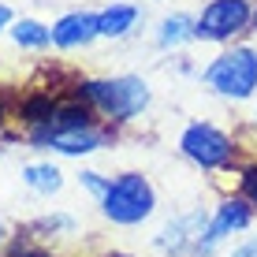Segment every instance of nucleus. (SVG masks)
<instances>
[{
	"mask_svg": "<svg viewBox=\"0 0 257 257\" xmlns=\"http://www.w3.org/2000/svg\"><path fill=\"white\" fill-rule=\"evenodd\" d=\"M78 97L104 112L108 119H135L149 104V86L142 78H93V82L78 86Z\"/></svg>",
	"mask_w": 257,
	"mask_h": 257,
	"instance_id": "1",
	"label": "nucleus"
},
{
	"mask_svg": "<svg viewBox=\"0 0 257 257\" xmlns=\"http://www.w3.org/2000/svg\"><path fill=\"white\" fill-rule=\"evenodd\" d=\"M153 205H157V194L146 183V175H138V172H127L119 179H112L108 190L101 194L104 216L116 220V224H138V220H146L153 212Z\"/></svg>",
	"mask_w": 257,
	"mask_h": 257,
	"instance_id": "2",
	"label": "nucleus"
},
{
	"mask_svg": "<svg viewBox=\"0 0 257 257\" xmlns=\"http://www.w3.org/2000/svg\"><path fill=\"white\" fill-rule=\"evenodd\" d=\"M205 82L216 93L235 97V101L250 97L253 86H257V52L253 49H231L224 56H216L205 71Z\"/></svg>",
	"mask_w": 257,
	"mask_h": 257,
	"instance_id": "3",
	"label": "nucleus"
},
{
	"mask_svg": "<svg viewBox=\"0 0 257 257\" xmlns=\"http://www.w3.org/2000/svg\"><path fill=\"white\" fill-rule=\"evenodd\" d=\"M253 19L250 4L246 0H212V4L201 12V19L194 23V38L201 41H227L231 34L246 30Z\"/></svg>",
	"mask_w": 257,
	"mask_h": 257,
	"instance_id": "4",
	"label": "nucleus"
},
{
	"mask_svg": "<svg viewBox=\"0 0 257 257\" xmlns=\"http://www.w3.org/2000/svg\"><path fill=\"white\" fill-rule=\"evenodd\" d=\"M179 146H183V153H187L190 161H198L201 168H224L235 153L231 138H227L224 131L209 127V123H190V127L183 131Z\"/></svg>",
	"mask_w": 257,
	"mask_h": 257,
	"instance_id": "5",
	"label": "nucleus"
},
{
	"mask_svg": "<svg viewBox=\"0 0 257 257\" xmlns=\"http://www.w3.org/2000/svg\"><path fill=\"white\" fill-rule=\"evenodd\" d=\"M30 138H34L38 149H56V153H67V157H82V153H93V149L104 146V135L93 131L90 123H75V127H34Z\"/></svg>",
	"mask_w": 257,
	"mask_h": 257,
	"instance_id": "6",
	"label": "nucleus"
},
{
	"mask_svg": "<svg viewBox=\"0 0 257 257\" xmlns=\"http://www.w3.org/2000/svg\"><path fill=\"white\" fill-rule=\"evenodd\" d=\"M201 227H205V216L201 212H190V216H183V220H175V224H168L161 238H157V250H164V253H187V250H198L201 246Z\"/></svg>",
	"mask_w": 257,
	"mask_h": 257,
	"instance_id": "7",
	"label": "nucleus"
},
{
	"mask_svg": "<svg viewBox=\"0 0 257 257\" xmlns=\"http://www.w3.org/2000/svg\"><path fill=\"white\" fill-rule=\"evenodd\" d=\"M246 224H250V205H246L242 198H235V201H224V205L216 209V216H212V224L205 227V238H201L198 253L212 250V246H216L220 238H227L231 231H238V227H246Z\"/></svg>",
	"mask_w": 257,
	"mask_h": 257,
	"instance_id": "8",
	"label": "nucleus"
},
{
	"mask_svg": "<svg viewBox=\"0 0 257 257\" xmlns=\"http://www.w3.org/2000/svg\"><path fill=\"white\" fill-rule=\"evenodd\" d=\"M93 38H101V30H97V15H90V12H71L52 26V41H56L60 49L90 45Z\"/></svg>",
	"mask_w": 257,
	"mask_h": 257,
	"instance_id": "9",
	"label": "nucleus"
},
{
	"mask_svg": "<svg viewBox=\"0 0 257 257\" xmlns=\"http://www.w3.org/2000/svg\"><path fill=\"white\" fill-rule=\"evenodd\" d=\"M135 19H138V12L131 4H116V8L97 15V30H101V38H123L135 26Z\"/></svg>",
	"mask_w": 257,
	"mask_h": 257,
	"instance_id": "10",
	"label": "nucleus"
},
{
	"mask_svg": "<svg viewBox=\"0 0 257 257\" xmlns=\"http://www.w3.org/2000/svg\"><path fill=\"white\" fill-rule=\"evenodd\" d=\"M12 38H15V45H23V49H45L52 41V30L41 26V23H34V19H23V23L12 26Z\"/></svg>",
	"mask_w": 257,
	"mask_h": 257,
	"instance_id": "11",
	"label": "nucleus"
},
{
	"mask_svg": "<svg viewBox=\"0 0 257 257\" xmlns=\"http://www.w3.org/2000/svg\"><path fill=\"white\" fill-rule=\"evenodd\" d=\"M23 179L30 183L34 190H41V194H52V190H60V168H52V164H30L23 172Z\"/></svg>",
	"mask_w": 257,
	"mask_h": 257,
	"instance_id": "12",
	"label": "nucleus"
},
{
	"mask_svg": "<svg viewBox=\"0 0 257 257\" xmlns=\"http://www.w3.org/2000/svg\"><path fill=\"white\" fill-rule=\"evenodd\" d=\"M187 38H194V23L187 15H172V19L161 23V45H179Z\"/></svg>",
	"mask_w": 257,
	"mask_h": 257,
	"instance_id": "13",
	"label": "nucleus"
},
{
	"mask_svg": "<svg viewBox=\"0 0 257 257\" xmlns=\"http://www.w3.org/2000/svg\"><path fill=\"white\" fill-rule=\"evenodd\" d=\"M38 231H56V227H75V220L71 216H52V220H38Z\"/></svg>",
	"mask_w": 257,
	"mask_h": 257,
	"instance_id": "14",
	"label": "nucleus"
},
{
	"mask_svg": "<svg viewBox=\"0 0 257 257\" xmlns=\"http://www.w3.org/2000/svg\"><path fill=\"white\" fill-rule=\"evenodd\" d=\"M242 190H246V198L257 201V168H246L242 172Z\"/></svg>",
	"mask_w": 257,
	"mask_h": 257,
	"instance_id": "15",
	"label": "nucleus"
},
{
	"mask_svg": "<svg viewBox=\"0 0 257 257\" xmlns=\"http://www.w3.org/2000/svg\"><path fill=\"white\" fill-rule=\"evenodd\" d=\"M82 183H86L90 190H97V194H104V190H108V183H101V179H97L93 172H82Z\"/></svg>",
	"mask_w": 257,
	"mask_h": 257,
	"instance_id": "16",
	"label": "nucleus"
},
{
	"mask_svg": "<svg viewBox=\"0 0 257 257\" xmlns=\"http://www.w3.org/2000/svg\"><path fill=\"white\" fill-rule=\"evenodd\" d=\"M12 257H49V253L34 250V246H12Z\"/></svg>",
	"mask_w": 257,
	"mask_h": 257,
	"instance_id": "17",
	"label": "nucleus"
},
{
	"mask_svg": "<svg viewBox=\"0 0 257 257\" xmlns=\"http://www.w3.org/2000/svg\"><path fill=\"white\" fill-rule=\"evenodd\" d=\"M231 257H257V238H250V242H242Z\"/></svg>",
	"mask_w": 257,
	"mask_h": 257,
	"instance_id": "18",
	"label": "nucleus"
},
{
	"mask_svg": "<svg viewBox=\"0 0 257 257\" xmlns=\"http://www.w3.org/2000/svg\"><path fill=\"white\" fill-rule=\"evenodd\" d=\"M8 23H12V12H8V4H0V30H4Z\"/></svg>",
	"mask_w": 257,
	"mask_h": 257,
	"instance_id": "19",
	"label": "nucleus"
},
{
	"mask_svg": "<svg viewBox=\"0 0 257 257\" xmlns=\"http://www.w3.org/2000/svg\"><path fill=\"white\" fill-rule=\"evenodd\" d=\"M250 23H253V30H257V12H253V19H250Z\"/></svg>",
	"mask_w": 257,
	"mask_h": 257,
	"instance_id": "20",
	"label": "nucleus"
},
{
	"mask_svg": "<svg viewBox=\"0 0 257 257\" xmlns=\"http://www.w3.org/2000/svg\"><path fill=\"white\" fill-rule=\"evenodd\" d=\"M112 257H119V253H112Z\"/></svg>",
	"mask_w": 257,
	"mask_h": 257,
	"instance_id": "21",
	"label": "nucleus"
},
{
	"mask_svg": "<svg viewBox=\"0 0 257 257\" xmlns=\"http://www.w3.org/2000/svg\"><path fill=\"white\" fill-rule=\"evenodd\" d=\"M0 116H4V112H0Z\"/></svg>",
	"mask_w": 257,
	"mask_h": 257,
	"instance_id": "22",
	"label": "nucleus"
}]
</instances>
